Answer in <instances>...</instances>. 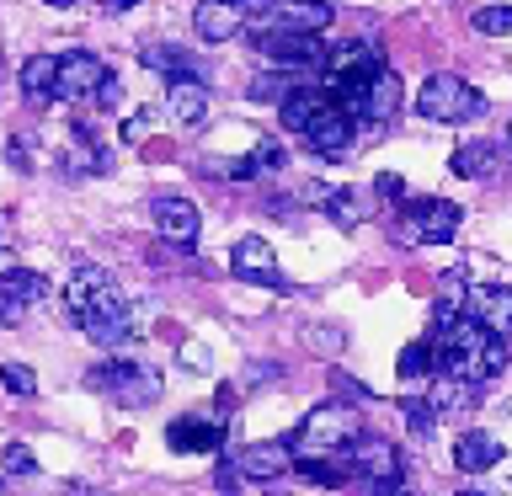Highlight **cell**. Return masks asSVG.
<instances>
[{
	"label": "cell",
	"instance_id": "cell-1",
	"mask_svg": "<svg viewBox=\"0 0 512 496\" xmlns=\"http://www.w3.org/2000/svg\"><path fill=\"white\" fill-rule=\"evenodd\" d=\"M64 304H70V320L80 331L91 336V342H102V347H123L128 342V299H123V288L112 283V272L107 267H75L70 272V283H64Z\"/></svg>",
	"mask_w": 512,
	"mask_h": 496
},
{
	"label": "cell",
	"instance_id": "cell-2",
	"mask_svg": "<svg viewBox=\"0 0 512 496\" xmlns=\"http://www.w3.org/2000/svg\"><path fill=\"white\" fill-rule=\"evenodd\" d=\"M432 347H438V374L464 384H486L507 368V336L486 331L480 320H459L448 336H432Z\"/></svg>",
	"mask_w": 512,
	"mask_h": 496
},
{
	"label": "cell",
	"instance_id": "cell-3",
	"mask_svg": "<svg viewBox=\"0 0 512 496\" xmlns=\"http://www.w3.org/2000/svg\"><path fill=\"white\" fill-rule=\"evenodd\" d=\"M358 438H363V416H358V406H347V400H326V406H315V411L299 422L294 459L347 454V448L358 443Z\"/></svg>",
	"mask_w": 512,
	"mask_h": 496
},
{
	"label": "cell",
	"instance_id": "cell-4",
	"mask_svg": "<svg viewBox=\"0 0 512 496\" xmlns=\"http://www.w3.org/2000/svg\"><path fill=\"white\" fill-rule=\"evenodd\" d=\"M416 112H422L427 123H470L486 112V96H480L470 80L438 70V75L422 80V91H416Z\"/></svg>",
	"mask_w": 512,
	"mask_h": 496
},
{
	"label": "cell",
	"instance_id": "cell-5",
	"mask_svg": "<svg viewBox=\"0 0 512 496\" xmlns=\"http://www.w3.org/2000/svg\"><path fill=\"white\" fill-rule=\"evenodd\" d=\"M459 203L448 198H422V203H406V214L395 224V240L400 246H443V240L459 235Z\"/></svg>",
	"mask_w": 512,
	"mask_h": 496
},
{
	"label": "cell",
	"instance_id": "cell-6",
	"mask_svg": "<svg viewBox=\"0 0 512 496\" xmlns=\"http://www.w3.org/2000/svg\"><path fill=\"white\" fill-rule=\"evenodd\" d=\"M86 384H91V390H107L112 400H123V406H155V400H160V374L150 363H134V358L91 368Z\"/></svg>",
	"mask_w": 512,
	"mask_h": 496
},
{
	"label": "cell",
	"instance_id": "cell-7",
	"mask_svg": "<svg viewBox=\"0 0 512 496\" xmlns=\"http://www.w3.org/2000/svg\"><path fill=\"white\" fill-rule=\"evenodd\" d=\"M331 27V6L326 0H272V6L251 22V38H267V32H320Z\"/></svg>",
	"mask_w": 512,
	"mask_h": 496
},
{
	"label": "cell",
	"instance_id": "cell-8",
	"mask_svg": "<svg viewBox=\"0 0 512 496\" xmlns=\"http://www.w3.org/2000/svg\"><path fill=\"white\" fill-rule=\"evenodd\" d=\"M374 70H384V54L368 38H347V43H336L326 48V64H320V75H326V91H347L352 80H368Z\"/></svg>",
	"mask_w": 512,
	"mask_h": 496
},
{
	"label": "cell",
	"instance_id": "cell-9",
	"mask_svg": "<svg viewBox=\"0 0 512 496\" xmlns=\"http://www.w3.org/2000/svg\"><path fill=\"white\" fill-rule=\"evenodd\" d=\"M251 48L272 64V70H310V64H326V43L310 38V32H267V38H251Z\"/></svg>",
	"mask_w": 512,
	"mask_h": 496
},
{
	"label": "cell",
	"instance_id": "cell-10",
	"mask_svg": "<svg viewBox=\"0 0 512 496\" xmlns=\"http://www.w3.org/2000/svg\"><path fill=\"white\" fill-rule=\"evenodd\" d=\"M352 464H358V480H368L379 496L400 486V475H406V464H400V448H390L384 438H358L352 443Z\"/></svg>",
	"mask_w": 512,
	"mask_h": 496
},
{
	"label": "cell",
	"instance_id": "cell-11",
	"mask_svg": "<svg viewBox=\"0 0 512 496\" xmlns=\"http://www.w3.org/2000/svg\"><path fill=\"white\" fill-rule=\"evenodd\" d=\"M107 64L86 54V48H75V54H59V96L64 102H96V91L107 86Z\"/></svg>",
	"mask_w": 512,
	"mask_h": 496
},
{
	"label": "cell",
	"instance_id": "cell-12",
	"mask_svg": "<svg viewBox=\"0 0 512 496\" xmlns=\"http://www.w3.org/2000/svg\"><path fill=\"white\" fill-rule=\"evenodd\" d=\"M150 219H155L160 240H171V246H192L198 230H203L198 208H192L187 198H176V192H155V198H150Z\"/></svg>",
	"mask_w": 512,
	"mask_h": 496
},
{
	"label": "cell",
	"instance_id": "cell-13",
	"mask_svg": "<svg viewBox=\"0 0 512 496\" xmlns=\"http://www.w3.org/2000/svg\"><path fill=\"white\" fill-rule=\"evenodd\" d=\"M166 443L176 448V454H214V448L224 443V411H192V416H182V422H171Z\"/></svg>",
	"mask_w": 512,
	"mask_h": 496
},
{
	"label": "cell",
	"instance_id": "cell-14",
	"mask_svg": "<svg viewBox=\"0 0 512 496\" xmlns=\"http://www.w3.org/2000/svg\"><path fill=\"white\" fill-rule=\"evenodd\" d=\"M230 272L240 283H262V288H283V272H278V256H272V246L262 235H246L235 240L230 251Z\"/></svg>",
	"mask_w": 512,
	"mask_h": 496
},
{
	"label": "cell",
	"instance_id": "cell-15",
	"mask_svg": "<svg viewBox=\"0 0 512 496\" xmlns=\"http://www.w3.org/2000/svg\"><path fill=\"white\" fill-rule=\"evenodd\" d=\"M304 144H310L315 155H326V160H342L352 150V112H342L336 102H326L315 112V123L304 128Z\"/></svg>",
	"mask_w": 512,
	"mask_h": 496
},
{
	"label": "cell",
	"instance_id": "cell-16",
	"mask_svg": "<svg viewBox=\"0 0 512 496\" xmlns=\"http://www.w3.org/2000/svg\"><path fill=\"white\" fill-rule=\"evenodd\" d=\"M192 27H198L203 43H230L235 32H246V0H198Z\"/></svg>",
	"mask_w": 512,
	"mask_h": 496
},
{
	"label": "cell",
	"instance_id": "cell-17",
	"mask_svg": "<svg viewBox=\"0 0 512 496\" xmlns=\"http://www.w3.org/2000/svg\"><path fill=\"white\" fill-rule=\"evenodd\" d=\"M235 470L246 480H278V475L294 470V443H256L235 459Z\"/></svg>",
	"mask_w": 512,
	"mask_h": 496
},
{
	"label": "cell",
	"instance_id": "cell-18",
	"mask_svg": "<svg viewBox=\"0 0 512 496\" xmlns=\"http://www.w3.org/2000/svg\"><path fill=\"white\" fill-rule=\"evenodd\" d=\"M470 320L496 336H512V288H470Z\"/></svg>",
	"mask_w": 512,
	"mask_h": 496
},
{
	"label": "cell",
	"instance_id": "cell-19",
	"mask_svg": "<svg viewBox=\"0 0 512 496\" xmlns=\"http://www.w3.org/2000/svg\"><path fill=\"white\" fill-rule=\"evenodd\" d=\"M166 107H171L176 123H203V112H208V86H203L198 75L171 80V86H166Z\"/></svg>",
	"mask_w": 512,
	"mask_h": 496
},
{
	"label": "cell",
	"instance_id": "cell-20",
	"mask_svg": "<svg viewBox=\"0 0 512 496\" xmlns=\"http://www.w3.org/2000/svg\"><path fill=\"white\" fill-rule=\"evenodd\" d=\"M454 464L464 475H486L491 464H502V443H496L491 432H464L454 443Z\"/></svg>",
	"mask_w": 512,
	"mask_h": 496
},
{
	"label": "cell",
	"instance_id": "cell-21",
	"mask_svg": "<svg viewBox=\"0 0 512 496\" xmlns=\"http://www.w3.org/2000/svg\"><path fill=\"white\" fill-rule=\"evenodd\" d=\"M0 299L16 304V310H27V304L48 299V278H43V272H32V267H6V272H0Z\"/></svg>",
	"mask_w": 512,
	"mask_h": 496
},
{
	"label": "cell",
	"instance_id": "cell-22",
	"mask_svg": "<svg viewBox=\"0 0 512 496\" xmlns=\"http://www.w3.org/2000/svg\"><path fill=\"white\" fill-rule=\"evenodd\" d=\"M22 96L27 102H54L59 96V59L54 54H32L22 64Z\"/></svg>",
	"mask_w": 512,
	"mask_h": 496
},
{
	"label": "cell",
	"instance_id": "cell-23",
	"mask_svg": "<svg viewBox=\"0 0 512 496\" xmlns=\"http://www.w3.org/2000/svg\"><path fill=\"white\" fill-rule=\"evenodd\" d=\"M448 166H454V176H464V182H480V176H491V171H496V144H491V139L459 144Z\"/></svg>",
	"mask_w": 512,
	"mask_h": 496
},
{
	"label": "cell",
	"instance_id": "cell-24",
	"mask_svg": "<svg viewBox=\"0 0 512 496\" xmlns=\"http://www.w3.org/2000/svg\"><path fill=\"white\" fill-rule=\"evenodd\" d=\"M320 107H326V96H320V91H288L283 102H278V118H283L288 134H304V128L315 123Z\"/></svg>",
	"mask_w": 512,
	"mask_h": 496
},
{
	"label": "cell",
	"instance_id": "cell-25",
	"mask_svg": "<svg viewBox=\"0 0 512 496\" xmlns=\"http://www.w3.org/2000/svg\"><path fill=\"white\" fill-rule=\"evenodd\" d=\"M144 64H150V70H160V75H171V80L192 75V59L182 54V48H166V43H150V48H144Z\"/></svg>",
	"mask_w": 512,
	"mask_h": 496
},
{
	"label": "cell",
	"instance_id": "cell-26",
	"mask_svg": "<svg viewBox=\"0 0 512 496\" xmlns=\"http://www.w3.org/2000/svg\"><path fill=\"white\" fill-rule=\"evenodd\" d=\"M422 374H438V347L411 342L406 352H400V379H422Z\"/></svg>",
	"mask_w": 512,
	"mask_h": 496
},
{
	"label": "cell",
	"instance_id": "cell-27",
	"mask_svg": "<svg viewBox=\"0 0 512 496\" xmlns=\"http://www.w3.org/2000/svg\"><path fill=\"white\" fill-rule=\"evenodd\" d=\"M470 22H475V32H486V38H502V32H512V6H480Z\"/></svg>",
	"mask_w": 512,
	"mask_h": 496
},
{
	"label": "cell",
	"instance_id": "cell-28",
	"mask_svg": "<svg viewBox=\"0 0 512 496\" xmlns=\"http://www.w3.org/2000/svg\"><path fill=\"white\" fill-rule=\"evenodd\" d=\"M400 411H406V422H411L416 438H427L432 422H438V406H432V400H400Z\"/></svg>",
	"mask_w": 512,
	"mask_h": 496
},
{
	"label": "cell",
	"instance_id": "cell-29",
	"mask_svg": "<svg viewBox=\"0 0 512 496\" xmlns=\"http://www.w3.org/2000/svg\"><path fill=\"white\" fill-rule=\"evenodd\" d=\"M0 390L32 395V390H38V379H32V368H27V363H0Z\"/></svg>",
	"mask_w": 512,
	"mask_h": 496
},
{
	"label": "cell",
	"instance_id": "cell-30",
	"mask_svg": "<svg viewBox=\"0 0 512 496\" xmlns=\"http://www.w3.org/2000/svg\"><path fill=\"white\" fill-rule=\"evenodd\" d=\"M326 214H331L336 224H358V219H363V208L352 203L347 192H331V198H326Z\"/></svg>",
	"mask_w": 512,
	"mask_h": 496
},
{
	"label": "cell",
	"instance_id": "cell-31",
	"mask_svg": "<svg viewBox=\"0 0 512 496\" xmlns=\"http://www.w3.org/2000/svg\"><path fill=\"white\" fill-rule=\"evenodd\" d=\"M38 470V459H32L27 443H6V475H32Z\"/></svg>",
	"mask_w": 512,
	"mask_h": 496
},
{
	"label": "cell",
	"instance_id": "cell-32",
	"mask_svg": "<svg viewBox=\"0 0 512 496\" xmlns=\"http://www.w3.org/2000/svg\"><path fill=\"white\" fill-rule=\"evenodd\" d=\"M251 166H256V171H278V166H283V150H278V139H256V150H251Z\"/></svg>",
	"mask_w": 512,
	"mask_h": 496
},
{
	"label": "cell",
	"instance_id": "cell-33",
	"mask_svg": "<svg viewBox=\"0 0 512 496\" xmlns=\"http://www.w3.org/2000/svg\"><path fill=\"white\" fill-rule=\"evenodd\" d=\"M283 96H288V86L278 75H267V80H256V86H251V102H283Z\"/></svg>",
	"mask_w": 512,
	"mask_h": 496
},
{
	"label": "cell",
	"instance_id": "cell-34",
	"mask_svg": "<svg viewBox=\"0 0 512 496\" xmlns=\"http://www.w3.org/2000/svg\"><path fill=\"white\" fill-rule=\"evenodd\" d=\"M374 187H379V198H390V203H406V182H400L395 171H384V176H379Z\"/></svg>",
	"mask_w": 512,
	"mask_h": 496
},
{
	"label": "cell",
	"instance_id": "cell-35",
	"mask_svg": "<svg viewBox=\"0 0 512 496\" xmlns=\"http://www.w3.org/2000/svg\"><path fill=\"white\" fill-rule=\"evenodd\" d=\"M150 118H155V112H134V118L123 123V139H139L144 128H150Z\"/></svg>",
	"mask_w": 512,
	"mask_h": 496
},
{
	"label": "cell",
	"instance_id": "cell-36",
	"mask_svg": "<svg viewBox=\"0 0 512 496\" xmlns=\"http://www.w3.org/2000/svg\"><path fill=\"white\" fill-rule=\"evenodd\" d=\"M96 107H118V80H107V86L96 91Z\"/></svg>",
	"mask_w": 512,
	"mask_h": 496
},
{
	"label": "cell",
	"instance_id": "cell-37",
	"mask_svg": "<svg viewBox=\"0 0 512 496\" xmlns=\"http://www.w3.org/2000/svg\"><path fill=\"white\" fill-rule=\"evenodd\" d=\"M11 166H16V171H27V166H32V160H27V144H22V139H11Z\"/></svg>",
	"mask_w": 512,
	"mask_h": 496
},
{
	"label": "cell",
	"instance_id": "cell-38",
	"mask_svg": "<svg viewBox=\"0 0 512 496\" xmlns=\"http://www.w3.org/2000/svg\"><path fill=\"white\" fill-rule=\"evenodd\" d=\"M22 315H27V310H16V304H6V299H0V326H16Z\"/></svg>",
	"mask_w": 512,
	"mask_h": 496
},
{
	"label": "cell",
	"instance_id": "cell-39",
	"mask_svg": "<svg viewBox=\"0 0 512 496\" xmlns=\"http://www.w3.org/2000/svg\"><path fill=\"white\" fill-rule=\"evenodd\" d=\"M384 496H411V491H406V486H395V491H384Z\"/></svg>",
	"mask_w": 512,
	"mask_h": 496
},
{
	"label": "cell",
	"instance_id": "cell-40",
	"mask_svg": "<svg viewBox=\"0 0 512 496\" xmlns=\"http://www.w3.org/2000/svg\"><path fill=\"white\" fill-rule=\"evenodd\" d=\"M48 6H75V0H48Z\"/></svg>",
	"mask_w": 512,
	"mask_h": 496
},
{
	"label": "cell",
	"instance_id": "cell-41",
	"mask_svg": "<svg viewBox=\"0 0 512 496\" xmlns=\"http://www.w3.org/2000/svg\"><path fill=\"white\" fill-rule=\"evenodd\" d=\"M64 496H86V491H64Z\"/></svg>",
	"mask_w": 512,
	"mask_h": 496
},
{
	"label": "cell",
	"instance_id": "cell-42",
	"mask_svg": "<svg viewBox=\"0 0 512 496\" xmlns=\"http://www.w3.org/2000/svg\"><path fill=\"white\" fill-rule=\"evenodd\" d=\"M0 496H6V480H0Z\"/></svg>",
	"mask_w": 512,
	"mask_h": 496
},
{
	"label": "cell",
	"instance_id": "cell-43",
	"mask_svg": "<svg viewBox=\"0 0 512 496\" xmlns=\"http://www.w3.org/2000/svg\"><path fill=\"white\" fill-rule=\"evenodd\" d=\"M507 134H512V128H507Z\"/></svg>",
	"mask_w": 512,
	"mask_h": 496
},
{
	"label": "cell",
	"instance_id": "cell-44",
	"mask_svg": "<svg viewBox=\"0 0 512 496\" xmlns=\"http://www.w3.org/2000/svg\"><path fill=\"white\" fill-rule=\"evenodd\" d=\"M326 6H331V0H326Z\"/></svg>",
	"mask_w": 512,
	"mask_h": 496
}]
</instances>
